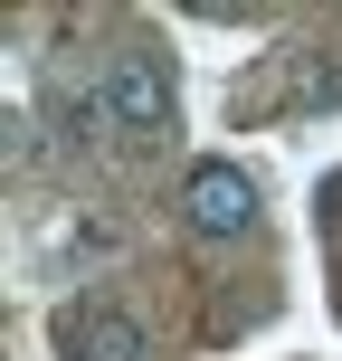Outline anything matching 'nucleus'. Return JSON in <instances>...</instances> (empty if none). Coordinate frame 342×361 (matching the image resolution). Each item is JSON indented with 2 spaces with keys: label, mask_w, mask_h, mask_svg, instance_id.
Returning <instances> with one entry per match:
<instances>
[{
  "label": "nucleus",
  "mask_w": 342,
  "mask_h": 361,
  "mask_svg": "<svg viewBox=\"0 0 342 361\" xmlns=\"http://www.w3.org/2000/svg\"><path fill=\"white\" fill-rule=\"evenodd\" d=\"M57 352H67V361H143L152 343H143V324H133V314H114V305H76L67 324H57Z\"/></svg>",
  "instance_id": "3"
},
{
  "label": "nucleus",
  "mask_w": 342,
  "mask_h": 361,
  "mask_svg": "<svg viewBox=\"0 0 342 361\" xmlns=\"http://www.w3.org/2000/svg\"><path fill=\"white\" fill-rule=\"evenodd\" d=\"M76 124H95V133H162V124H171V76H162V57L124 48L105 76H95V95H76Z\"/></svg>",
  "instance_id": "1"
},
{
  "label": "nucleus",
  "mask_w": 342,
  "mask_h": 361,
  "mask_svg": "<svg viewBox=\"0 0 342 361\" xmlns=\"http://www.w3.org/2000/svg\"><path fill=\"white\" fill-rule=\"evenodd\" d=\"M181 219H190L200 238H248L257 228V180L238 162H200L190 180H181Z\"/></svg>",
  "instance_id": "2"
}]
</instances>
